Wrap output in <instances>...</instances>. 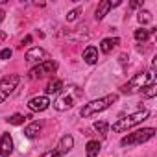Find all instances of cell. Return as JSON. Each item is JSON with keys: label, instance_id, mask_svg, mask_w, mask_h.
Listing matches in <instances>:
<instances>
[{"label": "cell", "instance_id": "3957f363", "mask_svg": "<svg viewBox=\"0 0 157 157\" xmlns=\"http://www.w3.org/2000/svg\"><path fill=\"white\" fill-rule=\"evenodd\" d=\"M148 117H150V111H148V109H140V111H137V113H133V115H128V117H124V118H118V120L113 124V131H117V133L128 131L129 128L137 126L139 122L146 120Z\"/></svg>", "mask_w": 157, "mask_h": 157}, {"label": "cell", "instance_id": "6da1fadb", "mask_svg": "<svg viewBox=\"0 0 157 157\" xmlns=\"http://www.w3.org/2000/svg\"><path fill=\"white\" fill-rule=\"evenodd\" d=\"M150 83H155V74L153 70H148V72H139L135 74L128 83H124L120 87V93L122 94H135V93H140L146 85Z\"/></svg>", "mask_w": 157, "mask_h": 157}, {"label": "cell", "instance_id": "e0dca14e", "mask_svg": "<svg viewBox=\"0 0 157 157\" xmlns=\"http://www.w3.org/2000/svg\"><path fill=\"white\" fill-rule=\"evenodd\" d=\"M100 142L98 140H89L87 146H85V151H87V157H98L100 153Z\"/></svg>", "mask_w": 157, "mask_h": 157}, {"label": "cell", "instance_id": "4fadbf2b", "mask_svg": "<svg viewBox=\"0 0 157 157\" xmlns=\"http://www.w3.org/2000/svg\"><path fill=\"white\" fill-rule=\"evenodd\" d=\"M72 105H74V98H72V96H68V94L54 102V107H56L57 111H67V109H70Z\"/></svg>", "mask_w": 157, "mask_h": 157}, {"label": "cell", "instance_id": "5bb4252c", "mask_svg": "<svg viewBox=\"0 0 157 157\" xmlns=\"http://www.w3.org/2000/svg\"><path fill=\"white\" fill-rule=\"evenodd\" d=\"M41 129H43V124H41V122H32L30 126L24 128V135H26L28 139H35V137H39Z\"/></svg>", "mask_w": 157, "mask_h": 157}, {"label": "cell", "instance_id": "f1b7e54d", "mask_svg": "<svg viewBox=\"0 0 157 157\" xmlns=\"http://www.w3.org/2000/svg\"><path fill=\"white\" fill-rule=\"evenodd\" d=\"M4 17H6V13H4V10H0V22L4 21Z\"/></svg>", "mask_w": 157, "mask_h": 157}, {"label": "cell", "instance_id": "8fae6325", "mask_svg": "<svg viewBox=\"0 0 157 157\" xmlns=\"http://www.w3.org/2000/svg\"><path fill=\"white\" fill-rule=\"evenodd\" d=\"M111 8H113V6H111V0H102V2L98 4V8H96V11H94V19H96V21H102V19L109 13Z\"/></svg>", "mask_w": 157, "mask_h": 157}, {"label": "cell", "instance_id": "cb8c5ba5", "mask_svg": "<svg viewBox=\"0 0 157 157\" xmlns=\"http://www.w3.org/2000/svg\"><path fill=\"white\" fill-rule=\"evenodd\" d=\"M11 56H13V52H11V48H4L2 52H0V59H4V61H6V59H10Z\"/></svg>", "mask_w": 157, "mask_h": 157}, {"label": "cell", "instance_id": "7a4b0ae2", "mask_svg": "<svg viewBox=\"0 0 157 157\" xmlns=\"http://www.w3.org/2000/svg\"><path fill=\"white\" fill-rule=\"evenodd\" d=\"M117 100H118V94H107V96H104V98L93 100V102L85 104V105L80 109V115H82L83 118H89V117H93V115H96V113H102V111L109 109Z\"/></svg>", "mask_w": 157, "mask_h": 157}, {"label": "cell", "instance_id": "44dd1931", "mask_svg": "<svg viewBox=\"0 0 157 157\" xmlns=\"http://www.w3.org/2000/svg\"><path fill=\"white\" fill-rule=\"evenodd\" d=\"M98 133H102L104 137L107 135V129H109V124L105 122V120H98V122H94V126H93Z\"/></svg>", "mask_w": 157, "mask_h": 157}, {"label": "cell", "instance_id": "83f0119b", "mask_svg": "<svg viewBox=\"0 0 157 157\" xmlns=\"http://www.w3.org/2000/svg\"><path fill=\"white\" fill-rule=\"evenodd\" d=\"M6 37H8V35H6L4 32H0V43H2V41H6Z\"/></svg>", "mask_w": 157, "mask_h": 157}, {"label": "cell", "instance_id": "ac0fdd59", "mask_svg": "<svg viewBox=\"0 0 157 157\" xmlns=\"http://www.w3.org/2000/svg\"><path fill=\"white\" fill-rule=\"evenodd\" d=\"M153 33H155V28H153V30H144V28H139V30H135V39L144 43V41H148Z\"/></svg>", "mask_w": 157, "mask_h": 157}, {"label": "cell", "instance_id": "2e32d148", "mask_svg": "<svg viewBox=\"0 0 157 157\" xmlns=\"http://www.w3.org/2000/svg\"><path fill=\"white\" fill-rule=\"evenodd\" d=\"M61 89H63V82L61 80H50L44 91H46V94H59Z\"/></svg>", "mask_w": 157, "mask_h": 157}, {"label": "cell", "instance_id": "d4e9b609", "mask_svg": "<svg viewBox=\"0 0 157 157\" xmlns=\"http://www.w3.org/2000/svg\"><path fill=\"white\" fill-rule=\"evenodd\" d=\"M41 157H61V153H59L57 150H48V151H44Z\"/></svg>", "mask_w": 157, "mask_h": 157}, {"label": "cell", "instance_id": "ffe728a7", "mask_svg": "<svg viewBox=\"0 0 157 157\" xmlns=\"http://www.w3.org/2000/svg\"><path fill=\"white\" fill-rule=\"evenodd\" d=\"M24 120H26V117H22L21 113H15V115L8 117V122H10L11 126H21V124H24Z\"/></svg>", "mask_w": 157, "mask_h": 157}, {"label": "cell", "instance_id": "5b68a950", "mask_svg": "<svg viewBox=\"0 0 157 157\" xmlns=\"http://www.w3.org/2000/svg\"><path fill=\"white\" fill-rule=\"evenodd\" d=\"M19 83H21V76L19 74H10V76L0 80V104L6 102L10 98V94H13V91L17 89Z\"/></svg>", "mask_w": 157, "mask_h": 157}, {"label": "cell", "instance_id": "ba28073f", "mask_svg": "<svg viewBox=\"0 0 157 157\" xmlns=\"http://www.w3.org/2000/svg\"><path fill=\"white\" fill-rule=\"evenodd\" d=\"M48 105H50L48 96H33V98L28 102V107H30V111H33V113L44 111V109H48Z\"/></svg>", "mask_w": 157, "mask_h": 157}, {"label": "cell", "instance_id": "277c9868", "mask_svg": "<svg viewBox=\"0 0 157 157\" xmlns=\"http://www.w3.org/2000/svg\"><path fill=\"white\" fill-rule=\"evenodd\" d=\"M153 135H155V129H153V128H142V129H137V131L128 133L126 137H122L120 144H122V146L142 144V142H148L150 139H153Z\"/></svg>", "mask_w": 157, "mask_h": 157}, {"label": "cell", "instance_id": "52a82bcc", "mask_svg": "<svg viewBox=\"0 0 157 157\" xmlns=\"http://www.w3.org/2000/svg\"><path fill=\"white\" fill-rule=\"evenodd\" d=\"M48 59V54H46V50L44 48H39V46H35V48H32V50H28L26 52V61L28 63H43V61H46Z\"/></svg>", "mask_w": 157, "mask_h": 157}, {"label": "cell", "instance_id": "7c38bea8", "mask_svg": "<svg viewBox=\"0 0 157 157\" xmlns=\"http://www.w3.org/2000/svg\"><path fill=\"white\" fill-rule=\"evenodd\" d=\"M83 61H85L87 65H94V63L98 61V48L87 46V48L83 50Z\"/></svg>", "mask_w": 157, "mask_h": 157}, {"label": "cell", "instance_id": "d6986e66", "mask_svg": "<svg viewBox=\"0 0 157 157\" xmlns=\"http://www.w3.org/2000/svg\"><path fill=\"white\" fill-rule=\"evenodd\" d=\"M142 96L148 98V100H150V98H155V96H157V85H155V83L146 85V87L142 89Z\"/></svg>", "mask_w": 157, "mask_h": 157}, {"label": "cell", "instance_id": "4316f807", "mask_svg": "<svg viewBox=\"0 0 157 157\" xmlns=\"http://www.w3.org/2000/svg\"><path fill=\"white\" fill-rule=\"evenodd\" d=\"M139 6H142V2H131L129 4V8H139Z\"/></svg>", "mask_w": 157, "mask_h": 157}, {"label": "cell", "instance_id": "603a6c76", "mask_svg": "<svg viewBox=\"0 0 157 157\" xmlns=\"http://www.w3.org/2000/svg\"><path fill=\"white\" fill-rule=\"evenodd\" d=\"M82 11H83V8H82V6H78V8H74L72 11H68V13H67V21H68V22H72V21H76L78 17H80V15H82Z\"/></svg>", "mask_w": 157, "mask_h": 157}, {"label": "cell", "instance_id": "7402d4cb", "mask_svg": "<svg viewBox=\"0 0 157 157\" xmlns=\"http://www.w3.org/2000/svg\"><path fill=\"white\" fill-rule=\"evenodd\" d=\"M137 21H139L140 24H148V22H151V13H150V11H146V10H142V11H139Z\"/></svg>", "mask_w": 157, "mask_h": 157}, {"label": "cell", "instance_id": "30bf717a", "mask_svg": "<svg viewBox=\"0 0 157 157\" xmlns=\"http://www.w3.org/2000/svg\"><path fill=\"white\" fill-rule=\"evenodd\" d=\"M72 146H74V137H72V135H65V137H61V140H59V144H57V151L63 155V153L70 151Z\"/></svg>", "mask_w": 157, "mask_h": 157}, {"label": "cell", "instance_id": "8992f818", "mask_svg": "<svg viewBox=\"0 0 157 157\" xmlns=\"http://www.w3.org/2000/svg\"><path fill=\"white\" fill-rule=\"evenodd\" d=\"M56 70H57V61H54V59H46V61L35 65V67L28 72V76H30V80H39V78H44V76L54 74Z\"/></svg>", "mask_w": 157, "mask_h": 157}, {"label": "cell", "instance_id": "9c48e42d", "mask_svg": "<svg viewBox=\"0 0 157 157\" xmlns=\"http://www.w3.org/2000/svg\"><path fill=\"white\" fill-rule=\"evenodd\" d=\"M11 151H13V139L10 133H2V137H0V155L8 157L11 155Z\"/></svg>", "mask_w": 157, "mask_h": 157}, {"label": "cell", "instance_id": "9a60e30c", "mask_svg": "<svg viewBox=\"0 0 157 157\" xmlns=\"http://www.w3.org/2000/svg\"><path fill=\"white\" fill-rule=\"evenodd\" d=\"M118 43H120V39H118V37H107V39H104V41H102L100 50H102L104 54H109V52H111Z\"/></svg>", "mask_w": 157, "mask_h": 157}, {"label": "cell", "instance_id": "484cf974", "mask_svg": "<svg viewBox=\"0 0 157 157\" xmlns=\"http://www.w3.org/2000/svg\"><path fill=\"white\" fill-rule=\"evenodd\" d=\"M28 43H32V37H30V35H26V37L22 39V44H28Z\"/></svg>", "mask_w": 157, "mask_h": 157}]
</instances>
